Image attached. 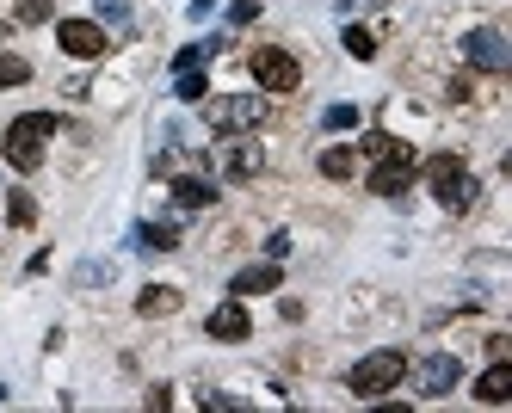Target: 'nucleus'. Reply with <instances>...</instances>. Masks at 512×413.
Returning a JSON list of instances; mask_svg holds the SVG:
<instances>
[{"label":"nucleus","instance_id":"nucleus-1","mask_svg":"<svg viewBox=\"0 0 512 413\" xmlns=\"http://www.w3.org/2000/svg\"><path fill=\"white\" fill-rule=\"evenodd\" d=\"M358 155L377 161V173H371V192H377V198H401V192H408V179H414V148H408V142L371 130V136L358 142Z\"/></svg>","mask_w":512,"mask_h":413},{"label":"nucleus","instance_id":"nucleus-2","mask_svg":"<svg viewBox=\"0 0 512 413\" xmlns=\"http://www.w3.org/2000/svg\"><path fill=\"white\" fill-rule=\"evenodd\" d=\"M401 377H408V352H395V346H383V352H371V358H358V364H352V377H346V389H352L358 401H377V395L401 389Z\"/></svg>","mask_w":512,"mask_h":413},{"label":"nucleus","instance_id":"nucleus-3","mask_svg":"<svg viewBox=\"0 0 512 413\" xmlns=\"http://www.w3.org/2000/svg\"><path fill=\"white\" fill-rule=\"evenodd\" d=\"M50 136H56V118H50V111H25V118L7 124V161H13L19 173H38Z\"/></svg>","mask_w":512,"mask_h":413},{"label":"nucleus","instance_id":"nucleus-4","mask_svg":"<svg viewBox=\"0 0 512 413\" xmlns=\"http://www.w3.org/2000/svg\"><path fill=\"white\" fill-rule=\"evenodd\" d=\"M204 124H210L216 136L260 130V124H266V99H260V93H216V99H204Z\"/></svg>","mask_w":512,"mask_h":413},{"label":"nucleus","instance_id":"nucleus-5","mask_svg":"<svg viewBox=\"0 0 512 413\" xmlns=\"http://www.w3.org/2000/svg\"><path fill=\"white\" fill-rule=\"evenodd\" d=\"M426 179H432V192H438V204H445V210H469V204H475V192H482V185H475V173H469L457 155L426 161Z\"/></svg>","mask_w":512,"mask_h":413},{"label":"nucleus","instance_id":"nucleus-6","mask_svg":"<svg viewBox=\"0 0 512 413\" xmlns=\"http://www.w3.org/2000/svg\"><path fill=\"white\" fill-rule=\"evenodd\" d=\"M253 81H260L266 93H297L303 68H297V56H290V50H278V44H260V50H253Z\"/></svg>","mask_w":512,"mask_h":413},{"label":"nucleus","instance_id":"nucleus-7","mask_svg":"<svg viewBox=\"0 0 512 413\" xmlns=\"http://www.w3.org/2000/svg\"><path fill=\"white\" fill-rule=\"evenodd\" d=\"M56 44H62V56L93 62V56H105V25L99 19H62L56 25Z\"/></svg>","mask_w":512,"mask_h":413},{"label":"nucleus","instance_id":"nucleus-8","mask_svg":"<svg viewBox=\"0 0 512 413\" xmlns=\"http://www.w3.org/2000/svg\"><path fill=\"white\" fill-rule=\"evenodd\" d=\"M463 383V364L451 358V352H438V358H426L420 370H414V395H426V401H438V395H451Z\"/></svg>","mask_w":512,"mask_h":413},{"label":"nucleus","instance_id":"nucleus-9","mask_svg":"<svg viewBox=\"0 0 512 413\" xmlns=\"http://www.w3.org/2000/svg\"><path fill=\"white\" fill-rule=\"evenodd\" d=\"M463 56H469L475 68H494V74L512 68V50H506L500 31H469V37H463Z\"/></svg>","mask_w":512,"mask_h":413},{"label":"nucleus","instance_id":"nucleus-10","mask_svg":"<svg viewBox=\"0 0 512 413\" xmlns=\"http://www.w3.org/2000/svg\"><path fill=\"white\" fill-rule=\"evenodd\" d=\"M204 333H210V340H247L253 321H247V309H241V296L216 303V309H210V321H204Z\"/></svg>","mask_w":512,"mask_h":413},{"label":"nucleus","instance_id":"nucleus-11","mask_svg":"<svg viewBox=\"0 0 512 413\" xmlns=\"http://www.w3.org/2000/svg\"><path fill=\"white\" fill-rule=\"evenodd\" d=\"M475 401H482V407H506V401H512V364H506V358H494V370H482Z\"/></svg>","mask_w":512,"mask_h":413},{"label":"nucleus","instance_id":"nucleus-12","mask_svg":"<svg viewBox=\"0 0 512 413\" xmlns=\"http://www.w3.org/2000/svg\"><path fill=\"white\" fill-rule=\"evenodd\" d=\"M278 278H284V272H278V259H272V266H247V272H235L229 290H235V296H260V290H278Z\"/></svg>","mask_w":512,"mask_h":413},{"label":"nucleus","instance_id":"nucleus-13","mask_svg":"<svg viewBox=\"0 0 512 413\" xmlns=\"http://www.w3.org/2000/svg\"><path fill=\"white\" fill-rule=\"evenodd\" d=\"M173 204L179 210H204V204H216V185L210 179H173Z\"/></svg>","mask_w":512,"mask_h":413},{"label":"nucleus","instance_id":"nucleus-14","mask_svg":"<svg viewBox=\"0 0 512 413\" xmlns=\"http://www.w3.org/2000/svg\"><path fill=\"white\" fill-rule=\"evenodd\" d=\"M173 309H179V290L173 284H149V290L136 296V315H149V321L155 315H173Z\"/></svg>","mask_w":512,"mask_h":413},{"label":"nucleus","instance_id":"nucleus-15","mask_svg":"<svg viewBox=\"0 0 512 413\" xmlns=\"http://www.w3.org/2000/svg\"><path fill=\"white\" fill-rule=\"evenodd\" d=\"M136 247H142V253H173V247H179V229H173V222H142V229H136Z\"/></svg>","mask_w":512,"mask_h":413},{"label":"nucleus","instance_id":"nucleus-16","mask_svg":"<svg viewBox=\"0 0 512 413\" xmlns=\"http://www.w3.org/2000/svg\"><path fill=\"white\" fill-rule=\"evenodd\" d=\"M352 167H358V148H346V142L321 155V173H327V179H352Z\"/></svg>","mask_w":512,"mask_h":413},{"label":"nucleus","instance_id":"nucleus-17","mask_svg":"<svg viewBox=\"0 0 512 413\" xmlns=\"http://www.w3.org/2000/svg\"><path fill=\"white\" fill-rule=\"evenodd\" d=\"M247 173H260V148H253V142L229 148V179H247Z\"/></svg>","mask_w":512,"mask_h":413},{"label":"nucleus","instance_id":"nucleus-18","mask_svg":"<svg viewBox=\"0 0 512 413\" xmlns=\"http://www.w3.org/2000/svg\"><path fill=\"white\" fill-rule=\"evenodd\" d=\"M7 222H13V229H31V222H38V204H31L25 192H13L7 198Z\"/></svg>","mask_w":512,"mask_h":413},{"label":"nucleus","instance_id":"nucleus-19","mask_svg":"<svg viewBox=\"0 0 512 413\" xmlns=\"http://www.w3.org/2000/svg\"><path fill=\"white\" fill-rule=\"evenodd\" d=\"M31 81V62L25 56H0V87H25Z\"/></svg>","mask_w":512,"mask_h":413},{"label":"nucleus","instance_id":"nucleus-20","mask_svg":"<svg viewBox=\"0 0 512 413\" xmlns=\"http://www.w3.org/2000/svg\"><path fill=\"white\" fill-rule=\"evenodd\" d=\"M346 50H352L358 62H371V56H377V37L364 31V25H352V31H346Z\"/></svg>","mask_w":512,"mask_h":413},{"label":"nucleus","instance_id":"nucleus-21","mask_svg":"<svg viewBox=\"0 0 512 413\" xmlns=\"http://www.w3.org/2000/svg\"><path fill=\"white\" fill-rule=\"evenodd\" d=\"M173 93L186 99V105H198V99H204L210 87H204V74H198V68H186V74H179V87H173Z\"/></svg>","mask_w":512,"mask_h":413},{"label":"nucleus","instance_id":"nucleus-22","mask_svg":"<svg viewBox=\"0 0 512 413\" xmlns=\"http://www.w3.org/2000/svg\"><path fill=\"white\" fill-rule=\"evenodd\" d=\"M56 13V0H19V25H44Z\"/></svg>","mask_w":512,"mask_h":413},{"label":"nucleus","instance_id":"nucleus-23","mask_svg":"<svg viewBox=\"0 0 512 413\" xmlns=\"http://www.w3.org/2000/svg\"><path fill=\"white\" fill-rule=\"evenodd\" d=\"M210 50H216V44H186V50H179V56H173V68H179V74H186V68H198V62H204Z\"/></svg>","mask_w":512,"mask_h":413},{"label":"nucleus","instance_id":"nucleus-24","mask_svg":"<svg viewBox=\"0 0 512 413\" xmlns=\"http://www.w3.org/2000/svg\"><path fill=\"white\" fill-rule=\"evenodd\" d=\"M321 124H327V130H352V124H358V111H352V105H327V118H321Z\"/></svg>","mask_w":512,"mask_h":413},{"label":"nucleus","instance_id":"nucleus-25","mask_svg":"<svg viewBox=\"0 0 512 413\" xmlns=\"http://www.w3.org/2000/svg\"><path fill=\"white\" fill-rule=\"evenodd\" d=\"M99 7V19H124V0H93Z\"/></svg>","mask_w":512,"mask_h":413}]
</instances>
